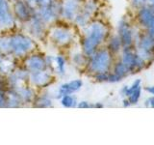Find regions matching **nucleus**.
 Wrapping results in <instances>:
<instances>
[{
  "instance_id": "obj_1",
  "label": "nucleus",
  "mask_w": 154,
  "mask_h": 145,
  "mask_svg": "<svg viewBox=\"0 0 154 145\" xmlns=\"http://www.w3.org/2000/svg\"><path fill=\"white\" fill-rule=\"evenodd\" d=\"M84 28L81 47L84 54L89 57L97 50L99 45L104 41L107 35V28L100 21H93Z\"/></svg>"
},
{
  "instance_id": "obj_2",
  "label": "nucleus",
  "mask_w": 154,
  "mask_h": 145,
  "mask_svg": "<svg viewBox=\"0 0 154 145\" xmlns=\"http://www.w3.org/2000/svg\"><path fill=\"white\" fill-rule=\"evenodd\" d=\"M10 36V51L16 59L25 58L36 50L37 43L26 33H14Z\"/></svg>"
},
{
  "instance_id": "obj_3",
  "label": "nucleus",
  "mask_w": 154,
  "mask_h": 145,
  "mask_svg": "<svg viewBox=\"0 0 154 145\" xmlns=\"http://www.w3.org/2000/svg\"><path fill=\"white\" fill-rule=\"evenodd\" d=\"M46 37L59 48L69 47L74 40V32L67 24H51L47 29Z\"/></svg>"
},
{
  "instance_id": "obj_4",
  "label": "nucleus",
  "mask_w": 154,
  "mask_h": 145,
  "mask_svg": "<svg viewBox=\"0 0 154 145\" xmlns=\"http://www.w3.org/2000/svg\"><path fill=\"white\" fill-rule=\"evenodd\" d=\"M112 63L110 51L108 50H97L88 58L87 69L93 74L108 72V70Z\"/></svg>"
},
{
  "instance_id": "obj_5",
  "label": "nucleus",
  "mask_w": 154,
  "mask_h": 145,
  "mask_svg": "<svg viewBox=\"0 0 154 145\" xmlns=\"http://www.w3.org/2000/svg\"><path fill=\"white\" fill-rule=\"evenodd\" d=\"M24 27L26 29V34L32 37L34 40H41V39L46 37L47 34V25L42 21L36 14H34L31 18L24 22Z\"/></svg>"
},
{
  "instance_id": "obj_6",
  "label": "nucleus",
  "mask_w": 154,
  "mask_h": 145,
  "mask_svg": "<svg viewBox=\"0 0 154 145\" xmlns=\"http://www.w3.org/2000/svg\"><path fill=\"white\" fill-rule=\"evenodd\" d=\"M97 5L94 0H83L79 9L78 14H76L73 22L79 27H85L90 23L91 18L96 11Z\"/></svg>"
},
{
  "instance_id": "obj_7",
  "label": "nucleus",
  "mask_w": 154,
  "mask_h": 145,
  "mask_svg": "<svg viewBox=\"0 0 154 145\" xmlns=\"http://www.w3.org/2000/svg\"><path fill=\"white\" fill-rule=\"evenodd\" d=\"M54 81V76L53 72L45 69L40 72H29L28 83L35 89H42L49 86Z\"/></svg>"
},
{
  "instance_id": "obj_8",
  "label": "nucleus",
  "mask_w": 154,
  "mask_h": 145,
  "mask_svg": "<svg viewBox=\"0 0 154 145\" xmlns=\"http://www.w3.org/2000/svg\"><path fill=\"white\" fill-rule=\"evenodd\" d=\"M11 8L16 19L22 23L29 21L35 14V10L24 0H13L11 3Z\"/></svg>"
},
{
  "instance_id": "obj_9",
  "label": "nucleus",
  "mask_w": 154,
  "mask_h": 145,
  "mask_svg": "<svg viewBox=\"0 0 154 145\" xmlns=\"http://www.w3.org/2000/svg\"><path fill=\"white\" fill-rule=\"evenodd\" d=\"M23 67L29 72H40L42 70L47 69V63L46 58L42 53H38L34 51L30 54H28L25 58H23Z\"/></svg>"
},
{
  "instance_id": "obj_10",
  "label": "nucleus",
  "mask_w": 154,
  "mask_h": 145,
  "mask_svg": "<svg viewBox=\"0 0 154 145\" xmlns=\"http://www.w3.org/2000/svg\"><path fill=\"white\" fill-rule=\"evenodd\" d=\"M81 0H61L60 18L65 21H73L81 7Z\"/></svg>"
},
{
  "instance_id": "obj_11",
  "label": "nucleus",
  "mask_w": 154,
  "mask_h": 145,
  "mask_svg": "<svg viewBox=\"0 0 154 145\" xmlns=\"http://www.w3.org/2000/svg\"><path fill=\"white\" fill-rule=\"evenodd\" d=\"M82 86H83V81L81 79H73L70 81L65 82L60 85L57 91V98H61L62 96L69 95V94H73L75 92L79 91Z\"/></svg>"
},
{
  "instance_id": "obj_12",
  "label": "nucleus",
  "mask_w": 154,
  "mask_h": 145,
  "mask_svg": "<svg viewBox=\"0 0 154 145\" xmlns=\"http://www.w3.org/2000/svg\"><path fill=\"white\" fill-rule=\"evenodd\" d=\"M14 58L11 54H1L0 53V75L8 76L16 69L14 66Z\"/></svg>"
},
{
  "instance_id": "obj_13",
  "label": "nucleus",
  "mask_w": 154,
  "mask_h": 145,
  "mask_svg": "<svg viewBox=\"0 0 154 145\" xmlns=\"http://www.w3.org/2000/svg\"><path fill=\"white\" fill-rule=\"evenodd\" d=\"M14 91H16L17 95L19 96L22 104H33V102L37 96L35 92V88L28 84L19 87V88L16 89Z\"/></svg>"
},
{
  "instance_id": "obj_14",
  "label": "nucleus",
  "mask_w": 154,
  "mask_h": 145,
  "mask_svg": "<svg viewBox=\"0 0 154 145\" xmlns=\"http://www.w3.org/2000/svg\"><path fill=\"white\" fill-rule=\"evenodd\" d=\"M119 37L124 47H128L131 46V44L133 42L132 31H131V29H130L129 25L125 21H122L119 23Z\"/></svg>"
},
{
  "instance_id": "obj_15",
  "label": "nucleus",
  "mask_w": 154,
  "mask_h": 145,
  "mask_svg": "<svg viewBox=\"0 0 154 145\" xmlns=\"http://www.w3.org/2000/svg\"><path fill=\"white\" fill-rule=\"evenodd\" d=\"M139 21L142 23V25L144 27L149 28L154 25V13L151 11V9L143 7L139 11Z\"/></svg>"
},
{
  "instance_id": "obj_16",
  "label": "nucleus",
  "mask_w": 154,
  "mask_h": 145,
  "mask_svg": "<svg viewBox=\"0 0 154 145\" xmlns=\"http://www.w3.org/2000/svg\"><path fill=\"white\" fill-rule=\"evenodd\" d=\"M66 58L62 55L58 54L53 57V72H55L60 76H65L66 72Z\"/></svg>"
},
{
  "instance_id": "obj_17",
  "label": "nucleus",
  "mask_w": 154,
  "mask_h": 145,
  "mask_svg": "<svg viewBox=\"0 0 154 145\" xmlns=\"http://www.w3.org/2000/svg\"><path fill=\"white\" fill-rule=\"evenodd\" d=\"M122 62L127 67L129 72L134 71L136 69V53H133L128 47H125Z\"/></svg>"
},
{
  "instance_id": "obj_18",
  "label": "nucleus",
  "mask_w": 154,
  "mask_h": 145,
  "mask_svg": "<svg viewBox=\"0 0 154 145\" xmlns=\"http://www.w3.org/2000/svg\"><path fill=\"white\" fill-rule=\"evenodd\" d=\"M88 56L84 54V52H75L74 54L71 55V63L72 65L75 66L76 68H83L87 67L88 64Z\"/></svg>"
},
{
  "instance_id": "obj_19",
  "label": "nucleus",
  "mask_w": 154,
  "mask_h": 145,
  "mask_svg": "<svg viewBox=\"0 0 154 145\" xmlns=\"http://www.w3.org/2000/svg\"><path fill=\"white\" fill-rule=\"evenodd\" d=\"M33 105L37 108H50V106H52V99L45 94L42 96H36L35 100L33 102Z\"/></svg>"
},
{
  "instance_id": "obj_20",
  "label": "nucleus",
  "mask_w": 154,
  "mask_h": 145,
  "mask_svg": "<svg viewBox=\"0 0 154 145\" xmlns=\"http://www.w3.org/2000/svg\"><path fill=\"white\" fill-rule=\"evenodd\" d=\"M60 103L64 108H75L77 105V99L73 94H69L62 96L60 98Z\"/></svg>"
},
{
  "instance_id": "obj_21",
  "label": "nucleus",
  "mask_w": 154,
  "mask_h": 145,
  "mask_svg": "<svg viewBox=\"0 0 154 145\" xmlns=\"http://www.w3.org/2000/svg\"><path fill=\"white\" fill-rule=\"evenodd\" d=\"M0 53L1 54H11L9 35H0Z\"/></svg>"
},
{
  "instance_id": "obj_22",
  "label": "nucleus",
  "mask_w": 154,
  "mask_h": 145,
  "mask_svg": "<svg viewBox=\"0 0 154 145\" xmlns=\"http://www.w3.org/2000/svg\"><path fill=\"white\" fill-rule=\"evenodd\" d=\"M122 41H120L119 37H112L110 39L109 41V44H108V50L113 52V53H116L119 51L120 47H122Z\"/></svg>"
},
{
  "instance_id": "obj_23",
  "label": "nucleus",
  "mask_w": 154,
  "mask_h": 145,
  "mask_svg": "<svg viewBox=\"0 0 154 145\" xmlns=\"http://www.w3.org/2000/svg\"><path fill=\"white\" fill-rule=\"evenodd\" d=\"M129 72V70L127 69V67L125 66L122 62H119L116 64L115 68H114V74H116L117 76H119L120 79L122 76H125Z\"/></svg>"
},
{
  "instance_id": "obj_24",
  "label": "nucleus",
  "mask_w": 154,
  "mask_h": 145,
  "mask_svg": "<svg viewBox=\"0 0 154 145\" xmlns=\"http://www.w3.org/2000/svg\"><path fill=\"white\" fill-rule=\"evenodd\" d=\"M140 96H141V87L139 86L136 90H134L132 93L128 96V101H129L130 105L137 104L139 99H140Z\"/></svg>"
},
{
  "instance_id": "obj_25",
  "label": "nucleus",
  "mask_w": 154,
  "mask_h": 145,
  "mask_svg": "<svg viewBox=\"0 0 154 145\" xmlns=\"http://www.w3.org/2000/svg\"><path fill=\"white\" fill-rule=\"evenodd\" d=\"M140 83H141V80H140V79H137L136 81L134 82L133 85H132L131 87H124V89L122 90L123 95H125V96H127V97H128L134 90H136V89L138 88V87L140 86Z\"/></svg>"
},
{
  "instance_id": "obj_26",
  "label": "nucleus",
  "mask_w": 154,
  "mask_h": 145,
  "mask_svg": "<svg viewBox=\"0 0 154 145\" xmlns=\"http://www.w3.org/2000/svg\"><path fill=\"white\" fill-rule=\"evenodd\" d=\"M12 10L10 0H0V14Z\"/></svg>"
},
{
  "instance_id": "obj_27",
  "label": "nucleus",
  "mask_w": 154,
  "mask_h": 145,
  "mask_svg": "<svg viewBox=\"0 0 154 145\" xmlns=\"http://www.w3.org/2000/svg\"><path fill=\"white\" fill-rule=\"evenodd\" d=\"M53 1H54V0H35L36 9H38V8H42V7L49 6L50 4L53 3Z\"/></svg>"
},
{
  "instance_id": "obj_28",
  "label": "nucleus",
  "mask_w": 154,
  "mask_h": 145,
  "mask_svg": "<svg viewBox=\"0 0 154 145\" xmlns=\"http://www.w3.org/2000/svg\"><path fill=\"white\" fill-rule=\"evenodd\" d=\"M146 0H131V4L136 8H143L146 5Z\"/></svg>"
},
{
  "instance_id": "obj_29",
  "label": "nucleus",
  "mask_w": 154,
  "mask_h": 145,
  "mask_svg": "<svg viewBox=\"0 0 154 145\" xmlns=\"http://www.w3.org/2000/svg\"><path fill=\"white\" fill-rule=\"evenodd\" d=\"M77 108H91V105H90V103L86 101H82V102H79V103H77Z\"/></svg>"
},
{
  "instance_id": "obj_30",
  "label": "nucleus",
  "mask_w": 154,
  "mask_h": 145,
  "mask_svg": "<svg viewBox=\"0 0 154 145\" xmlns=\"http://www.w3.org/2000/svg\"><path fill=\"white\" fill-rule=\"evenodd\" d=\"M147 29H148V35L150 36L151 38L154 39V25L150 26V27L147 28Z\"/></svg>"
},
{
  "instance_id": "obj_31",
  "label": "nucleus",
  "mask_w": 154,
  "mask_h": 145,
  "mask_svg": "<svg viewBox=\"0 0 154 145\" xmlns=\"http://www.w3.org/2000/svg\"><path fill=\"white\" fill-rule=\"evenodd\" d=\"M147 105H150L151 108H154V97H152V98H150L147 101Z\"/></svg>"
},
{
  "instance_id": "obj_32",
  "label": "nucleus",
  "mask_w": 154,
  "mask_h": 145,
  "mask_svg": "<svg viewBox=\"0 0 154 145\" xmlns=\"http://www.w3.org/2000/svg\"><path fill=\"white\" fill-rule=\"evenodd\" d=\"M146 90L149 92V93H151L152 95H154V86L153 87H147Z\"/></svg>"
},
{
  "instance_id": "obj_33",
  "label": "nucleus",
  "mask_w": 154,
  "mask_h": 145,
  "mask_svg": "<svg viewBox=\"0 0 154 145\" xmlns=\"http://www.w3.org/2000/svg\"><path fill=\"white\" fill-rule=\"evenodd\" d=\"M93 106H94V108H102V105H101V104H96L95 105H93Z\"/></svg>"
},
{
  "instance_id": "obj_34",
  "label": "nucleus",
  "mask_w": 154,
  "mask_h": 145,
  "mask_svg": "<svg viewBox=\"0 0 154 145\" xmlns=\"http://www.w3.org/2000/svg\"><path fill=\"white\" fill-rule=\"evenodd\" d=\"M123 103H124V106H127V105H130L129 101H124Z\"/></svg>"
},
{
  "instance_id": "obj_35",
  "label": "nucleus",
  "mask_w": 154,
  "mask_h": 145,
  "mask_svg": "<svg viewBox=\"0 0 154 145\" xmlns=\"http://www.w3.org/2000/svg\"><path fill=\"white\" fill-rule=\"evenodd\" d=\"M146 1H147L149 4H153V3H154V0H146Z\"/></svg>"
},
{
  "instance_id": "obj_36",
  "label": "nucleus",
  "mask_w": 154,
  "mask_h": 145,
  "mask_svg": "<svg viewBox=\"0 0 154 145\" xmlns=\"http://www.w3.org/2000/svg\"><path fill=\"white\" fill-rule=\"evenodd\" d=\"M151 11L154 13V3H153V4H151Z\"/></svg>"
},
{
  "instance_id": "obj_37",
  "label": "nucleus",
  "mask_w": 154,
  "mask_h": 145,
  "mask_svg": "<svg viewBox=\"0 0 154 145\" xmlns=\"http://www.w3.org/2000/svg\"><path fill=\"white\" fill-rule=\"evenodd\" d=\"M3 89H4V88H2V87H1V85H0V92H1V91H2Z\"/></svg>"
}]
</instances>
